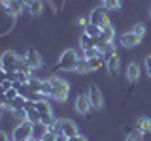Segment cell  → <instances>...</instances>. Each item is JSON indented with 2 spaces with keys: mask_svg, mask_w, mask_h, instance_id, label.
<instances>
[{
  "mask_svg": "<svg viewBox=\"0 0 151 141\" xmlns=\"http://www.w3.org/2000/svg\"><path fill=\"white\" fill-rule=\"evenodd\" d=\"M44 8H45L44 0H32V4L28 6V13H30L32 17H40L42 13H44Z\"/></svg>",
  "mask_w": 151,
  "mask_h": 141,
  "instance_id": "obj_17",
  "label": "cell"
},
{
  "mask_svg": "<svg viewBox=\"0 0 151 141\" xmlns=\"http://www.w3.org/2000/svg\"><path fill=\"white\" fill-rule=\"evenodd\" d=\"M8 79V73H6V70L4 68H0V83H4Z\"/></svg>",
  "mask_w": 151,
  "mask_h": 141,
  "instance_id": "obj_33",
  "label": "cell"
},
{
  "mask_svg": "<svg viewBox=\"0 0 151 141\" xmlns=\"http://www.w3.org/2000/svg\"><path fill=\"white\" fill-rule=\"evenodd\" d=\"M87 96H89V100H91L93 109H102L104 107V94H102L100 88H98V85H89Z\"/></svg>",
  "mask_w": 151,
  "mask_h": 141,
  "instance_id": "obj_7",
  "label": "cell"
},
{
  "mask_svg": "<svg viewBox=\"0 0 151 141\" xmlns=\"http://www.w3.org/2000/svg\"><path fill=\"white\" fill-rule=\"evenodd\" d=\"M76 73H78V75H87V73H91L89 60L85 58V56H81V58L78 60V64H76Z\"/></svg>",
  "mask_w": 151,
  "mask_h": 141,
  "instance_id": "obj_19",
  "label": "cell"
},
{
  "mask_svg": "<svg viewBox=\"0 0 151 141\" xmlns=\"http://www.w3.org/2000/svg\"><path fill=\"white\" fill-rule=\"evenodd\" d=\"M4 111H6V109H4V107H2V105H0V120H2V119H4Z\"/></svg>",
  "mask_w": 151,
  "mask_h": 141,
  "instance_id": "obj_36",
  "label": "cell"
},
{
  "mask_svg": "<svg viewBox=\"0 0 151 141\" xmlns=\"http://www.w3.org/2000/svg\"><path fill=\"white\" fill-rule=\"evenodd\" d=\"M23 56L27 58V62H28V66H30L32 70H38V68L44 66V58H42V55L38 53L36 49H27Z\"/></svg>",
  "mask_w": 151,
  "mask_h": 141,
  "instance_id": "obj_10",
  "label": "cell"
},
{
  "mask_svg": "<svg viewBox=\"0 0 151 141\" xmlns=\"http://www.w3.org/2000/svg\"><path fill=\"white\" fill-rule=\"evenodd\" d=\"M145 72H147V75L151 77V68H145Z\"/></svg>",
  "mask_w": 151,
  "mask_h": 141,
  "instance_id": "obj_38",
  "label": "cell"
},
{
  "mask_svg": "<svg viewBox=\"0 0 151 141\" xmlns=\"http://www.w3.org/2000/svg\"><path fill=\"white\" fill-rule=\"evenodd\" d=\"M12 113V117L15 120H25L27 119V111H25V107H23V109H13V111H9Z\"/></svg>",
  "mask_w": 151,
  "mask_h": 141,
  "instance_id": "obj_27",
  "label": "cell"
},
{
  "mask_svg": "<svg viewBox=\"0 0 151 141\" xmlns=\"http://www.w3.org/2000/svg\"><path fill=\"white\" fill-rule=\"evenodd\" d=\"M98 40H100L102 43H113V40H115V28H113V25L104 26L102 30H100V36H98Z\"/></svg>",
  "mask_w": 151,
  "mask_h": 141,
  "instance_id": "obj_13",
  "label": "cell"
},
{
  "mask_svg": "<svg viewBox=\"0 0 151 141\" xmlns=\"http://www.w3.org/2000/svg\"><path fill=\"white\" fill-rule=\"evenodd\" d=\"M142 40H144V38L136 36L132 30H127V32H123L121 38H119V45L125 47V49H132V47H138L142 43Z\"/></svg>",
  "mask_w": 151,
  "mask_h": 141,
  "instance_id": "obj_9",
  "label": "cell"
},
{
  "mask_svg": "<svg viewBox=\"0 0 151 141\" xmlns=\"http://www.w3.org/2000/svg\"><path fill=\"white\" fill-rule=\"evenodd\" d=\"M40 122H44L45 126H55V122H57V117H55V113H47V115H40Z\"/></svg>",
  "mask_w": 151,
  "mask_h": 141,
  "instance_id": "obj_24",
  "label": "cell"
},
{
  "mask_svg": "<svg viewBox=\"0 0 151 141\" xmlns=\"http://www.w3.org/2000/svg\"><path fill=\"white\" fill-rule=\"evenodd\" d=\"M102 2H106V0H102Z\"/></svg>",
  "mask_w": 151,
  "mask_h": 141,
  "instance_id": "obj_40",
  "label": "cell"
},
{
  "mask_svg": "<svg viewBox=\"0 0 151 141\" xmlns=\"http://www.w3.org/2000/svg\"><path fill=\"white\" fill-rule=\"evenodd\" d=\"M89 23H91V21H89V17H87V15H81V17L78 19V21H76V25L81 28V30H85V26H87Z\"/></svg>",
  "mask_w": 151,
  "mask_h": 141,
  "instance_id": "obj_28",
  "label": "cell"
},
{
  "mask_svg": "<svg viewBox=\"0 0 151 141\" xmlns=\"http://www.w3.org/2000/svg\"><path fill=\"white\" fill-rule=\"evenodd\" d=\"M25 111H27V119L34 124V122H40V113L36 111V102H30L27 100L25 103Z\"/></svg>",
  "mask_w": 151,
  "mask_h": 141,
  "instance_id": "obj_12",
  "label": "cell"
},
{
  "mask_svg": "<svg viewBox=\"0 0 151 141\" xmlns=\"http://www.w3.org/2000/svg\"><path fill=\"white\" fill-rule=\"evenodd\" d=\"M125 141H142V134H140L138 130H136L134 134H129V135H127Z\"/></svg>",
  "mask_w": 151,
  "mask_h": 141,
  "instance_id": "obj_30",
  "label": "cell"
},
{
  "mask_svg": "<svg viewBox=\"0 0 151 141\" xmlns=\"http://www.w3.org/2000/svg\"><path fill=\"white\" fill-rule=\"evenodd\" d=\"M83 56L85 58H94V56H104V55H102V51L98 49V47H91V49L83 51Z\"/></svg>",
  "mask_w": 151,
  "mask_h": 141,
  "instance_id": "obj_26",
  "label": "cell"
},
{
  "mask_svg": "<svg viewBox=\"0 0 151 141\" xmlns=\"http://www.w3.org/2000/svg\"><path fill=\"white\" fill-rule=\"evenodd\" d=\"M17 53L15 51H4L0 55V68H4L6 72H17L15 70V62H17Z\"/></svg>",
  "mask_w": 151,
  "mask_h": 141,
  "instance_id": "obj_8",
  "label": "cell"
},
{
  "mask_svg": "<svg viewBox=\"0 0 151 141\" xmlns=\"http://www.w3.org/2000/svg\"><path fill=\"white\" fill-rule=\"evenodd\" d=\"M55 128H57V132L68 135V137H72V135H78V134H79V132H78V124H76L74 120H70V119H57Z\"/></svg>",
  "mask_w": 151,
  "mask_h": 141,
  "instance_id": "obj_6",
  "label": "cell"
},
{
  "mask_svg": "<svg viewBox=\"0 0 151 141\" xmlns=\"http://www.w3.org/2000/svg\"><path fill=\"white\" fill-rule=\"evenodd\" d=\"M130 30L134 32L136 36L144 38V36H145V32H147V26H145L144 23H136V25H132V28H130Z\"/></svg>",
  "mask_w": 151,
  "mask_h": 141,
  "instance_id": "obj_25",
  "label": "cell"
},
{
  "mask_svg": "<svg viewBox=\"0 0 151 141\" xmlns=\"http://www.w3.org/2000/svg\"><path fill=\"white\" fill-rule=\"evenodd\" d=\"M136 130L140 132H147V130H151V119L149 117H140L138 120H136Z\"/></svg>",
  "mask_w": 151,
  "mask_h": 141,
  "instance_id": "obj_22",
  "label": "cell"
},
{
  "mask_svg": "<svg viewBox=\"0 0 151 141\" xmlns=\"http://www.w3.org/2000/svg\"><path fill=\"white\" fill-rule=\"evenodd\" d=\"M96 45H98V38H91V36H87L83 32L81 38H79V47H81V51L91 49V47H96Z\"/></svg>",
  "mask_w": 151,
  "mask_h": 141,
  "instance_id": "obj_15",
  "label": "cell"
},
{
  "mask_svg": "<svg viewBox=\"0 0 151 141\" xmlns=\"http://www.w3.org/2000/svg\"><path fill=\"white\" fill-rule=\"evenodd\" d=\"M21 2L25 4V6H30V4H32V0H21Z\"/></svg>",
  "mask_w": 151,
  "mask_h": 141,
  "instance_id": "obj_37",
  "label": "cell"
},
{
  "mask_svg": "<svg viewBox=\"0 0 151 141\" xmlns=\"http://www.w3.org/2000/svg\"><path fill=\"white\" fill-rule=\"evenodd\" d=\"M9 134H12V141H28L32 137V122L28 119L19 120Z\"/></svg>",
  "mask_w": 151,
  "mask_h": 141,
  "instance_id": "obj_3",
  "label": "cell"
},
{
  "mask_svg": "<svg viewBox=\"0 0 151 141\" xmlns=\"http://www.w3.org/2000/svg\"><path fill=\"white\" fill-rule=\"evenodd\" d=\"M79 58L81 56L76 49H66L60 53L59 60H57V68L63 70V72H76V64H78Z\"/></svg>",
  "mask_w": 151,
  "mask_h": 141,
  "instance_id": "obj_2",
  "label": "cell"
},
{
  "mask_svg": "<svg viewBox=\"0 0 151 141\" xmlns=\"http://www.w3.org/2000/svg\"><path fill=\"white\" fill-rule=\"evenodd\" d=\"M68 141H89V139H87V135L78 134V135H72V137H68Z\"/></svg>",
  "mask_w": 151,
  "mask_h": 141,
  "instance_id": "obj_31",
  "label": "cell"
},
{
  "mask_svg": "<svg viewBox=\"0 0 151 141\" xmlns=\"http://www.w3.org/2000/svg\"><path fill=\"white\" fill-rule=\"evenodd\" d=\"M12 2H13V0H0V4H2L4 8H6V6H9V4H12Z\"/></svg>",
  "mask_w": 151,
  "mask_h": 141,
  "instance_id": "obj_35",
  "label": "cell"
},
{
  "mask_svg": "<svg viewBox=\"0 0 151 141\" xmlns=\"http://www.w3.org/2000/svg\"><path fill=\"white\" fill-rule=\"evenodd\" d=\"M127 79H129V81H138L140 79V73H142V70H140V64L138 62H130L129 66H127Z\"/></svg>",
  "mask_w": 151,
  "mask_h": 141,
  "instance_id": "obj_14",
  "label": "cell"
},
{
  "mask_svg": "<svg viewBox=\"0 0 151 141\" xmlns=\"http://www.w3.org/2000/svg\"><path fill=\"white\" fill-rule=\"evenodd\" d=\"M36 111L40 115H47V113H53V107H51L49 100H40V102H36Z\"/></svg>",
  "mask_w": 151,
  "mask_h": 141,
  "instance_id": "obj_21",
  "label": "cell"
},
{
  "mask_svg": "<svg viewBox=\"0 0 151 141\" xmlns=\"http://www.w3.org/2000/svg\"><path fill=\"white\" fill-rule=\"evenodd\" d=\"M47 130H49V126H45L44 122H34V124H32V137H34V139H42L45 135Z\"/></svg>",
  "mask_w": 151,
  "mask_h": 141,
  "instance_id": "obj_18",
  "label": "cell"
},
{
  "mask_svg": "<svg viewBox=\"0 0 151 141\" xmlns=\"http://www.w3.org/2000/svg\"><path fill=\"white\" fill-rule=\"evenodd\" d=\"M106 70L110 75H117V72H119V66H121V56L117 53H113L110 56H106Z\"/></svg>",
  "mask_w": 151,
  "mask_h": 141,
  "instance_id": "obj_11",
  "label": "cell"
},
{
  "mask_svg": "<svg viewBox=\"0 0 151 141\" xmlns=\"http://www.w3.org/2000/svg\"><path fill=\"white\" fill-rule=\"evenodd\" d=\"M57 141H68V135H64V134H59V137H57Z\"/></svg>",
  "mask_w": 151,
  "mask_h": 141,
  "instance_id": "obj_34",
  "label": "cell"
},
{
  "mask_svg": "<svg viewBox=\"0 0 151 141\" xmlns=\"http://www.w3.org/2000/svg\"><path fill=\"white\" fill-rule=\"evenodd\" d=\"M100 30H102V28L98 26V25H93V23H89V25L85 26L83 32H85L87 36H91V38H98V36H100Z\"/></svg>",
  "mask_w": 151,
  "mask_h": 141,
  "instance_id": "obj_23",
  "label": "cell"
},
{
  "mask_svg": "<svg viewBox=\"0 0 151 141\" xmlns=\"http://www.w3.org/2000/svg\"><path fill=\"white\" fill-rule=\"evenodd\" d=\"M89 21H91L93 25H98L100 28L110 26L111 25V21H110V9H106L104 6L94 8L93 11H91V15H89Z\"/></svg>",
  "mask_w": 151,
  "mask_h": 141,
  "instance_id": "obj_4",
  "label": "cell"
},
{
  "mask_svg": "<svg viewBox=\"0 0 151 141\" xmlns=\"http://www.w3.org/2000/svg\"><path fill=\"white\" fill-rule=\"evenodd\" d=\"M87 60H89V68H91V72H98V70H102L104 66H106L104 56H94V58H87Z\"/></svg>",
  "mask_w": 151,
  "mask_h": 141,
  "instance_id": "obj_20",
  "label": "cell"
},
{
  "mask_svg": "<svg viewBox=\"0 0 151 141\" xmlns=\"http://www.w3.org/2000/svg\"><path fill=\"white\" fill-rule=\"evenodd\" d=\"M15 70H17V72H23V73H27L28 77H32V72H34V70H32L30 66H28V62H27V58H25V56H17Z\"/></svg>",
  "mask_w": 151,
  "mask_h": 141,
  "instance_id": "obj_16",
  "label": "cell"
},
{
  "mask_svg": "<svg viewBox=\"0 0 151 141\" xmlns=\"http://www.w3.org/2000/svg\"><path fill=\"white\" fill-rule=\"evenodd\" d=\"M149 19H151V6H149Z\"/></svg>",
  "mask_w": 151,
  "mask_h": 141,
  "instance_id": "obj_39",
  "label": "cell"
},
{
  "mask_svg": "<svg viewBox=\"0 0 151 141\" xmlns=\"http://www.w3.org/2000/svg\"><path fill=\"white\" fill-rule=\"evenodd\" d=\"M91 109H93V105H91V100H89L87 92L78 94L76 100H74V111L79 113V115H83V117H87L89 113H91Z\"/></svg>",
  "mask_w": 151,
  "mask_h": 141,
  "instance_id": "obj_5",
  "label": "cell"
},
{
  "mask_svg": "<svg viewBox=\"0 0 151 141\" xmlns=\"http://www.w3.org/2000/svg\"><path fill=\"white\" fill-rule=\"evenodd\" d=\"M49 83L53 85V92H51V100L59 102V103H64L68 100V94H70V85L66 79L59 77V75H51L49 77Z\"/></svg>",
  "mask_w": 151,
  "mask_h": 141,
  "instance_id": "obj_1",
  "label": "cell"
},
{
  "mask_svg": "<svg viewBox=\"0 0 151 141\" xmlns=\"http://www.w3.org/2000/svg\"><path fill=\"white\" fill-rule=\"evenodd\" d=\"M17 96H19V90L15 87H12V88L6 90V100H13V98H17Z\"/></svg>",
  "mask_w": 151,
  "mask_h": 141,
  "instance_id": "obj_29",
  "label": "cell"
},
{
  "mask_svg": "<svg viewBox=\"0 0 151 141\" xmlns=\"http://www.w3.org/2000/svg\"><path fill=\"white\" fill-rule=\"evenodd\" d=\"M142 141H151V130L142 132Z\"/></svg>",
  "mask_w": 151,
  "mask_h": 141,
  "instance_id": "obj_32",
  "label": "cell"
}]
</instances>
